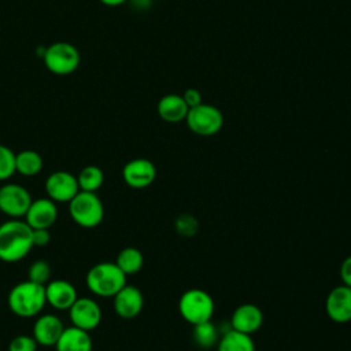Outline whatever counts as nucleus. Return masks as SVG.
I'll return each instance as SVG.
<instances>
[{
	"mask_svg": "<svg viewBox=\"0 0 351 351\" xmlns=\"http://www.w3.org/2000/svg\"><path fill=\"white\" fill-rule=\"evenodd\" d=\"M114 311L118 317L132 319L137 317L144 307V296L134 285H125L114 296Z\"/></svg>",
	"mask_w": 351,
	"mask_h": 351,
	"instance_id": "obj_13",
	"label": "nucleus"
},
{
	"mask_svg": "<svg viewBox=\"0 0 351 351\" xmlns=\"http://www.w3.org/2000/svg\"><path fill=\"white\" fill-rule=\"evenodd\" d=\"M45 192L55 203H69L78 192L77 177L66 170H56L45 180Z\"/></svg>",
	"mask_w": 351,
	"mask_h": 351,
	"instance_id": "obj_9",
	"label": "nucleus"
},
{
	"mask_svg": "<svg viewBox=\"0 0 351 351\" xmlns=\"http://www.w3.org/2000/svg\"><path fill=\"white\" fill-rule=\"evenodd\" d=\"M263 324V313L254 303H243L237 306L230 315V328L247 335H252L261 329Z\"/></svg>",
	"mask_w": 351,
	"mask_h": 351,
	"instance_id": "obj_15",
	"label": "nucleus"
},
{
	"mask_svg": "<svg viewBox=\"0 0 351 351\" xmlns=\"http://www.w3.org/2000/svg\"><path fill=\"white\" fill-rule=\"evenodd\" d=\"M37 341L33 336L29 335H18L11 339L8 344V351H37Z\"/></svg>",
	"mask_w": 351,
	"mask_h": 351,
	"instance_id": "obj_28",
	"label": "nucleus"
},
{
	"mask_svg": "<svg viewBox=\"0 0 351 351\" xmlns=\"http://www.w3.org/2000/svg\"><path fill=\"white\" fill-rule=\"evenodd\" d=\"M43 60L51 73L56 75H67L78 69L81 56L73 44L56 41L44 49Z\"/></svg>",
	"mask_w": 351,
	"mask_h": 351,
	"instance_id": "obj_6",
	"label": "nucleus"
},
{
	"mask_svg": "<svg viewBox=\"0 0 351 351\" xmlns=\"http://www.w3.org/2000/svg\"><path fill=\"white\" fill-rule=\"evenodd\" d=\"M77 298L74 285L67 280L56 278L45 284L47 304L55 310H69Z\"/></svg>",
	"mask_w": 351,
	"mask_h": 351,
	"instance_id": "obj_16",
	"label": "nucleus"
},
{
	"mask_svg": "<svg viewBox=\"0 0 351 351\" xmlns=\"http://www.w3.org/2000/svg\"><path fill=\"white\" fill-rule=\"evenodd\" d=\"M158 115L169 123H178L181 121H185L186 114L189 111V107L182 99V95L177 93H169L159 99L156 106Z\"/></svg>",
	"mask_w": 351,
	"mask_h": 351,
	"instance_id": "obj_18",
	"label": "nucleus"
},
{
	"mask_svg": "<svg viewBox=\"0 0 351 351\" xmlns=\"http://www.w3.org/2000/svg\"><path fill=\"white\" fill-rule=\"evenodd\" d=\"M64 326L55 314H38L33 325V337L38 346L52 347L60 337Z\"/></svg>",
	"mask_w": 351,
	"mask_h": 351,
	"instance_id": "obj_17",
	"label": "nucleus"
},
{
	"mask_svg": "<svg viewBox=\"0 0 351 351\" xmlns=\"http://www.w3.org/2000/svg\"><path fill=\"white\" fill-rule=\"evenodd\" d=\"M214 310V299L204 289L191 288L180 296L178 313L192 326L204 321H210Z\"/></svg>",
	"mask_w": 351,
	"mask_h": 351,
	"instance_id": "obj_5",
	"label": "nucleus"
},
{
	"mask_svg": "<svg viewBox=\"0 0 351 351\" xmlns=\"http://www.w3.org/2000/svg\"><path fill=\"white\" fill-rule=\"evenodd\" d=\"M23 218H25V222L32 229H36V228L49 229L58 218L56 203L49 197H40V199L32 200Z\"/></svg>",
	"mask_w": 351,
	"mask_h": 351,
	"instance_id": "obj_14",
	"label": "nucleus"
},
{
	"mask_svg": "<svg viewBox=\"0 0 351 351\" xmlns=\"http://www.w3.org/2000/svg\"><path fill=\"white\" fill-rule=\"evenodd\" d=\"M29 191L14 182H7L0 186V211L8 218H23L30 203Z\"/></svg>",
	"mask_w": 351,
	"mask_h": 351,
	"instance_id": "obj_8",
	"label": "nucleus"
},
{
	"mask_svg": "<svg viewBox=\"0 0 351 351\" xmlns=\"http://www.w3.org/2000/svg\"><path fill=\"white\" fill-rule=\"evenodd\" d=\"M15 155L10 147L0 144V181L11 178L16 173Z\"/></svg>",
	"mask_w": 351,
	"mask_h": 351,
	"instance_id": "obj_25",
	"label": "nucleus"
},
{
	"mask_svg": "<svg viewBox=\"0 0 351 351\" xmlns=\"http://www.w3.org/2000/svg\"><path fill=\"white\" fill-rule=\"evenodd\" d=\"M69 318L73 326L90 332L101 322V308L90 298H77L69 308Z\"/></svg>",
	"mask_w": 351,
	"mask_h": 351,
	"instance_id": "obj_10",
	"label": "nucleus"
},
{
	"mask_svg": "<svg viewBox=\"0 0 351 351\" xmlns=\"http://www.w3.org/2000/svg\"><path fill=\"white\" fill-rule=\"evenodd\" d=\"M126 274L115 262H100L93 265L85 277L88 289L100 298H112L126 285Z\"/></svg>",
	"mask_w": 351,
	"mask_h": 351,
	"instance_id": "obj_3",
	"label": "nucleus"
},
{
	"mask_svg": "<svg viewBox=\"0 0 351 351\" xmlns=\"http://www.w3.org/2000/svg\"><path fill=\"white\" fill-rule=\"evenodd\" d=\"M100 3H103L104 5H108V7H117V5H121L123 3H126L128 0H99Z\"/></svg>",
	"mask_w": 351,
	"mask_h": 351,
	"instance_id": "obj_32",
	"label": "nucleus"
},
{
	"mask_svg": "<svg viewBox=\"0 0 351 351\" xmlns=\"http://www.w3.org/2000/svg\"><path fill=\"white\" fill-rule=\"evenodd\" d=\"M33 248L32 228L21 218H10L0 225V261L15 263Z\"/></svg>",
	"mask_w": 351,
	"mask_h": 351,
	"instance_id": "obj_1",
	"label": "nucleus"
},
{
	"mask_svg": "<svg viewBox=\"0 0 351 351\" xmlns=\"http://www.w3.org/2000/svg\"><path fill=\"white\" fill-rule=\"evenodd\" d=\"M340 280L341 284L351 287V255L344 258V261L340 265Z\"/></svg>",
	"mask_w": 351,
	"mask_h": 351,
	"instance_id": "obj_31",
	"label": "nucleus"
},
{
	"mask_svg": "<svg viewBox=\"0 0 351 351\" xmlns=\"http://www.w3.org/2000/svg\"><path fill=\"white\" fill-rule=\"evenodd\" d=\"M176 230L182 237H193L199 230V222L197 219L188 213L180 214L176 219Z\"/></svg>",
	"mask_w": 351,
	"mask_h": 351,
	"instance_id": "obj_27",
	"label": "nucleus"
},
{
	"mask_svg": "<svg viewBox=\"0 0 351 351\" xmlns=\"http://www.w3.org/2000/svg\"><path fill=\"white\" fill-rule=\"evenodd\" d=\"M92 347L93 341L89 332L73 325L63 329L55 344L56 351H92Z\"/></svg>",
	"mask_w": 351,
	"mask_h": 351,
	"instance_id": "obj_19",
	"label": "nucleus"
},
{
	"mask_svg": "<svg viewBox=\"0 0 351 351\" xmlns=\"http://www.w3.org/2000/svg\"><path fill=\"white\" fill-rule=\"evenodd\" d=\"M32 241L33 247H45L51 241V233L49 229L45 228H36L32 229Z\"/></svg>",
	"mask_w": 351,
	"mask_h": 351,
	"instance_id": "obj_29",
	"label": "nucleus"
},
{
	"mask_svg": "<svg viewBox=\"0 0 351 351\" xmlns=\"http://www.w3.org/2000/svg\"><path fill=\"white\" fill-rule=\"evenodd\" d=\"M328 317L337 324L351 321V287L344 284L332 288L325 300Z\"/></svg>",
	"mask_w": 351,
	"mask_h": 351,
	"instance_id": "obj_12",
	"label": "nucleus"
},
{
	"mask_svg": "<svg viewBox=\"0 0 351 351\" xmlns=\"http://www.w3.org/2000/svg\"><path fill=\"white\" fill-rule=\"evenodd\" d=\"M27 280L45 285L51 280V266L47 261H34L27 269Z\"/></svg>",
	"mask_w": 351,
	"mask_h": 351,
	"instance_id": "obj_26",
	"label": "nucleus"
},
{
	"mask_svg": "<svg viewBox=\"0 0 351 351\" xmlns=\"http://www.w3.org/2000/svg\"><path fill=\"white\" fill-rule=\"evenodd\" d=\"M80 191L85 192H96L101 188L104 182V173L99 166L88 165L77 176Z\"/></svg>",
	"mask_w": 351,
	"mask_h": 351,
	"instance_id": "obj_23",
	"label": "nucleus"
},
{
	"mask_svg": "<svg viewBox=\"0 0 351 351\" xmlns=\"http://www.w3.org/2000/svg\"><path fill=\"white\" fill-rule=\"evenodd\" d=\"M122 178L125 184L134 189L149 186L156 178L155 165L145 158H136L129 160L122 169Z\"/></svg>",
	"mask_w": 351,
	"mask_h": 351,
	"instance_id": "obj_11",
	"label": "nucleus"
},
{
	"mask_svg": "<svg viewBox=\"0 0 351 351\" xmlns=\"http://www.w3.org/2000/svg\"><path fill=\"white\" fill-rule=\"evenodd\" d=\"M115 263L126 276H130L141 270L144 265V256L136 247H125L118 252Z\"/></svg>",
	"mask_w": 351,
	"mask_h": 351,
	"instance_id": "obj_22",
	"label": "nucleus"
},
{
	"mask_svg": "<svg viewBox=\"0 0 351 351\" xmlns=\"http://www.w3.org/2000/svg\"><path fill=\"white\" fill-rule=\"evenodd\" d=\"M192 336H193V341L196 343V346H199L200 348H206V350L217 346V343L219 340L218 328L211 322V319L193 325Z\"/></svg>",
	"mask_w": 351,
	"mask_h": 351,
	"instance_id": "obj_24",
	"label": "nucleus"
},
{
	"mask_svg": "<svg viewBox=\"0 0 351 351\" xmlns=\"http://www.w3.org/2000/svg\"><path fill=\"white\" fill-rule=\"evenodd\" d=\"M43 158L37 151L23 149L15 155L16 173L25 177L37 176L43 170Z\"/></svg>",
	"mask_w": 351,
	"mask_h": 351,
	"instance_id": "obj_21",
	"label": "nucleus"
},
{
	"mask_svg": "<svg viewBox=\"0 0 351 351\" xmlns=\"http://www.w3.org/2000/svg\"><path fill=\"white\" fill-rule=\"evenodd\" d=\"M182 99H184V101L186 103V106H188L189 108L196 107V106H199V104L203 103V101H202V93H200V90H197V89H195V88H188V89L182 93Z\"/></svg>",
	"mask_w": 351,
	"mask_h": 351,
	"instance_id": "obj_30",
	"label": "nucleus"
},
{
	"mask_svg": "<svg viewBox=\"0 0 351 351\" xmlns=\"http://www.w3.org/2000/svg\"><path fill=\"white\" fill-rule=\"evenodd\" d=\"M8 307L12 314L21 318H32L38 315L47 304L45 285L30 280L14 285L7 298Z\"/></svg>",
	"mask_w": 351,
	"mask_h": 351,
	"instance_id": "obj_2",
	"label": "nucleus"
},
{
	"mask_svg": "<svg viewBox=\"0 0 351 351\" xmlns=\"http://www.w3.org/2000/svg\"><path fill=\"white\" fill-rule=\"evenodd\" d=\"M69 213L78 226L92 229L101 223L104 218V206L96 192L80 191L69 202Z\"/></svg>",
	"mask_w": 351,
	"mask_h": 351,
	"instance_id": "obj_4",
	"label": "nucleus"
},
{
	"mask_svg": "<svg viewBox=\"0 0 351 351\" xmlns=\"http://www.w3.org/2000/svg\"><path fill=\"white\" fill-rule=\"evenodd\" d=\"M217 351H255V343L251 335L230 328L219 336Z\"/></svg>",
	"mask_w": 351,
	"mask_h": 351,
	"instance_id": "obj_20",
	"label": "nucleus"
},
{
	"mask_svg": "<svg viewBox=\"0 0 351 351\" xmlns=\"http://www.w3.org/2000/svg\"><path fill=\"white\" fill-rule=\"evenodd\" d=\"M188 129L203 137L217 134L223 126V115L221 110L213 104L202 103L189 108L185 118Z\"/></svg>",
	"mask_w": 351,
	"mask_h": 351,
	"instance_id": "obj_7",
	"label": "nucleus"
}]
</instances>
